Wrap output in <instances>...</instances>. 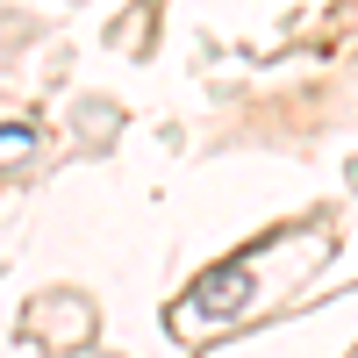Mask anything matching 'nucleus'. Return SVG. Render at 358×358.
<instances>
[{
    "instance_id": "obj_1",
    "label": "nucleus",
    "mask_w": 358,
    "mask_h": 358,
    "mask_svg": "<svg viewBox=\"0 0 358 358\" xmlns=\"http://www.w3.org/2000/svg\"><path fill=\"white\" fill-rule=\"evenodd\" d=\"M251 294H258V273H251L244 258H229V265L201 273L187 294H179L172 330H179V337H194V330H222V322H236V315L251 308Z\"/></svg>"
}]
</instances>
